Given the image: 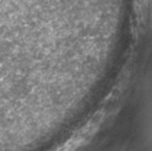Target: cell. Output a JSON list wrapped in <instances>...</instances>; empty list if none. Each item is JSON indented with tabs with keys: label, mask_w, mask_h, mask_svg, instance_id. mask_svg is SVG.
Instances as JSON below:
<instances>
[{
	"label": "cell",
	"mask_w": 152,
	"mask_h": 151,
	"mask_svg": "<svg viewBox=\"0 0 152 151\" xmlns=\"http://www.w3.org/2000/svg\"><path fill=\"white\" fill-rule=\"evenodd\" d=\"M90 136H91L90 131L83 130V131H80L79 133L74 134L72 138H69L67 141H65L61 146L54 149L53 151H75V150H78V149L89 139Z\"/></svg>",
	"instance_id": "6da1fadb"
}]
</instances>
